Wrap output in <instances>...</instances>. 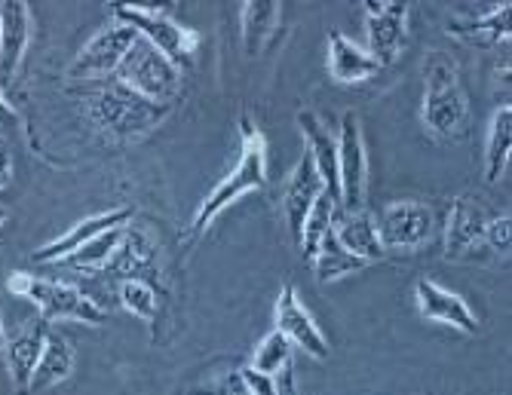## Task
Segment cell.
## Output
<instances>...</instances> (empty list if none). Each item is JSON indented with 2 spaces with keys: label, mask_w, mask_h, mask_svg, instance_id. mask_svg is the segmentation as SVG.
Returning <instances> with one entry per match:
<instances>
[{
  "label": "cell",
  "mask_w": 512,
  "mask_h": 395,
  "mask_svg": "<svg viewBox=\"0 0 512 395\" xmlns=\"http://www.w3.org/2000/svg\"><path fill=\"white\" fill-rule=\"evenodd\" d=\"M509 151H512V108L500 105L491 117L488 141H485V178L491 184L503 178L506 163H509Z\"/></svg>",
  "instance_id": "603a6c76"
},
{
  "label": "cell",
  "mask_w": 512,
  "mask_h": 395,
  "mask_svg": "<svg viewBox=\"0 0 512 395\" xmlns=\"http://www.w3.org/2000/svg\"><path fill=\"white\" fill-rule=\"evenodd\" d=\"M7 288L16 294V298L31 301L40 310V319L46 325L53 322H86V325H105V310L83 294L74 285L65 282H50V279H37L25 270H16L7 279Z\"/></svg>",
  "instance_id": "277c9868"
},
{
  "label": "cell",
  "mask_w": 512,
  "mask_h": 395,
  "mask_svg": "<svg viewBox=\"0 0 512 395\" xmlns=\"http://www.w3.org/2000/svg\"><path fill=\"white\" fill-rule=\"evenodd\" d=\"M7 218H10V212H7L4 206H0V224H7Z\"/></svg>",
  "instance_id": "74e56055"
},
{
  "label": "cell",
  "mask_w": 512,
  "mask_h": 395,
  "mask_svg": "<svg viewBox=\"0 0 512 395\" xmlns=\"http://www.w3.org/2000/svg\"><path fill=\"white\" fill-rule=\"evenodd\" d=\"M368 53L384 68L393 65L408 37V7L399 0H365Z\"/></svg>",
  "instance_id": "30bf717a"
},
{
  "label": "cell",
  "mask_w": 512,
  "mask_h": 395,
  "mask_svg": "<svg viewBox=\"0 0 512 395\" xmlns=\"http://www.w3.org/2000/svg\"><path fill=\"white\" fill-rule=\"evenodd\" d=\"M310 264H313V273H316L319 282H335V279H344V276L359 273V270L368 267L365 261H359L356 255H350L344 249V245L338 242V236H335V230L325 233V239L319 242V249H316Z\"/></svg>",
  "instance_id": "cb8c5ba5"
},
{
  "label": "cell",
  "mask_w": 512,
  "mask_h": 395,
  "mask_svg": "<svg viewBox=\"0 0 512 395\" xmlns=\"http://www.w3.org/2000/svg\"><path fill=\"white\" fill-rule=\"evenodd\" d=\"M485 227H488L485 209L473 196H457L445 221V258L448 261L467 258L479 242H485Z\"/></svg>",
  "instance_id": "9a60e30c"
},
{
  "label": "cell",
  "mask_w": 512,
  "mask_h": 395,
  "mask_svg": "<svg viewBox=\"0 0 512 395\" xmlns=\"http://www.w3.org/2000/svg\"><path fill=\"white\" fill-rule=\"evenodd\" d=\"M276 331L283 334L292 343V347L304 350L307 356H313L319 362H325V359L332 356L329 340H325V334L313 322L310 310L301 304L295 285H286L283 291H279V301H276Z\"/></svg>",
  "instance_id": "8fae6325"
},
{
  "label": "cell",
  "mask_w": 512,
  "mask_h": 395,
  "mask_svg": "<svg viewBox=\"0 0 512 395\" xmlns=\"http://www.w3.org/2000/svg\"><path fill=\"white\" fill-rule=\"evenodd\" d=\"M279 19H283V7L273 4V0H249L243 7L240 28H243V49L249 59L264 53L270 37L279 28Z\"/></svg>",
  "instance_id": "44dd1931"
},
{
  "label": "cell",
  "mask_w": 512,
  "mask_h": 395,
  "mask_svg": "<svg viewBox=\"0 0 512 395\" xmlns=\"http://www.w3.org/2000/svg\"><path fill=\"white\" fill-rule=\"evenodd\" d=\"M117 80L123 86L135 89L138 95L151 98V102H157V105H169V108L175 102V95L181 92V71L142 37L135 40L129 56L123 59Z\"/></svg>",
  "instance_id": "8992f818"
},
{
  "label": "cell",
  "mask_w": 512,
  "mask_h": 395,
  "mask_svg": "<svg viewBox=\"0 0 512 395\" xmlns=\"http://www.w3.org/2000/svg\"><path fill=\"white\" fill-rule=\"evenodd\" d=\"M126 227H114V230H105L99 233L96 239H89L83 249H77L68 261L80 270H102L108 267V261L114 258L117 252V245H120V236H123Z\"/></svg>",
  "instance_id": "f546056e"
},
{
  "label": "cell",
  "mask_w": 512,
  "mask_h": 395,
  "mask_svg": "<svg viewBox=\"0 0 512 395\" xmlns=\"http://www.w3.org/2000/svg\"><path fill=\"white\" fill-rule=\"evenodd\" d=\"M335 218H338V203L332 200L329 193H319L316 196V203L313 209L307 212L304 218V230H301V242H298V249L307 261H313L316 249H319V242L325 239V233H329L335 227Z\"/></svg>",
  "instance_id": "4316f807"
},
{
  "label": "cell",
  "mask_w": 512,
  "mask_h": 395,
  "mask_svg": "<svg viewBox=\"0 0 512 395\" xmlns=\"http://www.w3.org/2000/svg\"><path fill=\"white\" fill-rule=\"evenodd\" d=\"M31 43L28 4H0V77H13L22 68Z\"/></svg>",
  "instance_id": "ac0fdd59"
},
{
  "label": "cell",
  "mask_w": 512,
  "mask_h": 395,
  "mask_svg": "<svg viewBox=\"0 0 512 395\" xmlns=\"http://www.w3.org/2000/svg\"><path fill=\"white\" fill-rule=\"evenodd\" d=\"M289 365H292V343L273 328L270 334H264V340L255 347V353H252V368L261 371V374L279 377Z\"/></svg>",
  "instance_id": "f1b7e54d"
},
{
  "label": "cell",
  "mask_w": 512,
  "mask_h": 395,
  "mask_svg": "<svg viewBox=\"0 0 512 395\" xmlns=\"http://www.w3.org/2000/svg\"><path fill=\"white\" fill-rule=\"evenodd\" d=\"M46 337H50V325L43 319H34L28 328H22L16 337H7V365H10V377L19 395H28V383L34 377V368L43 356Z\"/></svg>",
  "instance_id": "e0dca14e"
},
{
  "label": "cell",
  "mask_w": 512,
  "mask_h": 395,
  "mask_svg": "<svg viewBox=\"0 0 512 395\" xmlns=\"http://www.w3.org/2000/svg\"><path fill=\"white\" fill-rule=\"evenodd\" d=\"M414 298H417V310H421L424 319L457 328L463 334H479V319L470 310V304L460 298V294L442 288L433 279H417L414 285Z\"/></svg>",
  "instance_id": "4fadbf2b"
},
{
  "label": "cell",
  "mask_w": 512,
  "mask_h": 395,
  "mask_svg": "<svg viewBox=\"0 0 512 395\" xmlns=\"http://www.w3.org/2000/svg\"><path fill=\"white\" fill-rule=\"evenodd\" d=\"M203 395H249V389H246L240 371H230L224 380H218V386H212V389L203 392Z\"/></svg>",
  "instance_id": "d6a6232c"
},
{
  "label": "cell",
  "mask_w": 512,
  "mask_h": 395,
  "mask_svg": "<svg viewBox=\"0 0 512 395\" xmlns=\"http://www.w3.org/2000/svg\"><path fill=\"white\" fill-rule=\"evenodd\" d=\"M424 74H427L424 108H421L424 126L439 138L463 135L467 117H470V95H467V86H463L460 68L448 56L433 53L427 59Z\"/></svg>",
  "instance_id": "7a4b0ae2"
},
{
  "label": "cell",
  "mask_w": 512,
  "mask_h": 395,
  "mask_svg": "<svg viewBox=\"0 0 512 395\" xmlns=\"http://www.w3.org/2000/svg\"><path fill=\"white\" fill-rule=\"evenodd\" d=\"M509 19H512V7L503 4L473 22H448V34L470 43H500L509 40Z\"/></svg>",
  "instance_id": "484cf974"
},
{
  "label": "cell",
  "mask_w": 512,
  "mask_h": 395,
  "mask_svg": "<svg viewBox=\"0 0 512 395\" xmlns=\"http://www.w3.org/2000/svg\"><path fill=\"white\" fill-rule=\"evenodd\" d=\"M384 65L341 31L329 34V74L335 83H362L381 74Z\"/></svg>",
  "instance_id": "d6986e66"
},
{
  "label": "cell",
  "mask_w": 512,
  "mask_h": 395,
  "mask_svg": "<svg viewBox=\"0 0 512 395\" xmlns=\"http://www.w3.org/2000/svg\"><path fill=\"white\" fill-rule=\"evenodd\" d=\"M154 255H157V249H154L151 236L145 230H135V227L126 224V230L120 236V245H117V252L108 261V270H117L126 279H135V273H142L154 261Z\"/></svg>",
  "instance_id": "d4e9b609"
},
{
  "label": "cell",
  "mask_w": 512,
  "mask_h": 395,
  "mask_svg": "<svg viewBox=\"0 0 512 395\" xmlns=\"http://www.w3.org/2000/svg\"><path fill=\"white\" fill-rule=\"evenodd\" d=\"M322 193V181L316 175V166L310 160V154H304L298 160V166L292 169L289 175V184L283 190V218H286V227L295 239V245L301 242V230H304V218L307 212L313 209L316 196Z\"/></svg>",
  "instance_id": "2e32d148"
},
{
  "label": "cell",
  "mask_w": 512,
  "mask_h": 395,
  "mask_svg": "<svg viewBox=\"0 0 512 395\" xmlns=\"http://www.w3.org/2000/svg\"><path fill=\"white\" fill-rule=\"evenodd\" d=\"M335 236L338 242L350 255H356L359 261L365 264H375L387 255V249L381 245V236H378V221L371 218L365 209L359 212H338L335 218Z\"/></svg>",
  "instance_id": "ffe728a7"
},
{
  "label": "cell",
  "mask_w": 512,
  "mask_h": 395,
  "mask_svg": "<svg viewBox=\"0 0 512 395\" xmlns=\"http://www.w3.org/2000/svg\"><path fill=\"white\" fill-rule=\"evenodd\" d=\"M276 386H279V395H298V386H295V371L292 365L276 377Z\"/></svg>",
  "instance_id": "836d02e7"
},
{
  "label": "cell",
  "mask_w": 512,
  "mask_h": 395,
  "mask_svg": "<svg viewBox=\"0 0 512 395\" xmlns=\"http://www.w3.org/2000/svg\"><path fill=\"white\" fill-rule=\"evenodd\" d=\"M240 138H243L240 160H237L234 169H230L218 181V187L206 196V200L200 203L188 233H184V239H188V242L203 236L212 227V221L227 206H234L240 196H246L252 190H264V184H267V138H264V132L255 126V120L249 114L240 117Z\"/></svg>",
  "instance_id": "6da1fadb"
},
{
  "label": "cell",
  "mask_w": 512,
  "mask_h": 395,
  "mask_svg": "<svg viewBox=\"0 0 512 395\" xmlns=\"http://www.w3.org/2000/svg\"><path fill=\"white\" fill-rule=\"evenodd\" d=\"M10 178H13V160L7 151H0V190L10 184Z\"/></svg>",
  "instance_id": "e575fe53"
},
{
  "label": "cell",
  "mask_w": 512,
  "mask_h": 395,
  "mask_svg": "<svg viewBox=\"0 0 512 395\" xmlns=\"http://www.w3.org/2000/svg\"><path fill=\"white\" fill-rule=\"evenodd\" d=\"M132 209L129 206H117L111 212H99V215H89L83 221H77L71 230H65L62 236H56L53 242H46L43 249L34 252V261L37 264H56V261H68L77 249H83V245L89 239H96L99 233L105 230H114V227H126L132 221Z\"/></svg>",
  "instance_id": "7c38bea8"
},
{
  "label": "cell",
  "mask_w": 512,
  "mask_h": 395,
  "mask_svg": "<svg viewBox=\"0 0 512 395\" xmlns=\"http://www.w3.org/2000/svg\"><path fill=\"white\" fill-rule=\"evenodd\" d=\"M240 377H243V383H246L249 395H279L276 377H270V374H261V371H255L252 365L240 368Z\"/></svg>",
  "instance_id": "1f68e13d"
},
{
  "label": "cell",
  "mask_w": 512,
  "mask_h": 395,
  "mask_svg": "<svg viewBox=\"0 0 512 395\" xmlns=\"http://www.w3.org/2000/svg\"><path fill=\"white\" fill-rule=\"evenodd\" d=\"M16 114H13V108H10V102L4 98V89H0V129H4L10 120H13Z\"/></svg>",
  "instance_id": "d590c367"
},
{
  "label": "cell",
  "mask_w": 512,
  "mask_h": 395,
  "mask_svg": "<svg viewBox=\"0 0 512 395\" xmlns=\"http://www.w3.org/2000/svg\"><path fill=\"white\" fill-rule=\"evenodd\" d=\"M135 40H138V34L129 25L114 19L74 56V62L68 65V77L86 80V83L117 77V71H120L123 59L129 56V49L135 46Z\"/></svg>",
  "instance_id": "ba28073f"
},
{
  "label": "cell",
  "mask_w": 512,
  "mask_h": 395,
  "mask_svg": "<svg viewBox=\"0 0 512 395\" xmlns=\"http://www.w3.org/2000/svg\"><path fill=\"white\" fill-rule=\"evenodd\" d=\"M71 371H74V347L65 337L50 331V337H46V347H43V356H40V362L34 368V377L28 383V395H37L43 389L59 386L62 380L71 377Z\"/></svg>",
  "instance_id": "7402d4cb"
},
{
  "label": "cell",
  "mask_w": 512,
  "mask_h": 395,
  "mask_svg": "<svg viewBox=\"0 0 512 395\" xmlns=\"http://www.w3.org/2000/svg\"><path fill=\"white\" fill-rule=\"evenodd\" d=\"M365 187H368V154L362 123L356 111H344L338 132V203L341 212L365 209Z\"/></svg>",
  "instance_id": "52a82bcc"
},
{
  "label": "cell",
  "mask_w": 512,
  "mask_h": 395,
  "mask_svg": "<svg viewBox=\"0 0 512 395\" xmlns=\"http://www.w3.org/2000/svg\"><path fill=\"white\" fill-rule=\"evenodd\" d=\"M120 304L135 316V319H142V322H157L160 316V294L157 288L142 279V276H135V279H123L120 282Z\"/></svg>",
  "instance_id": "83f0119b"
},
{
  "label": "cell",
  "mask_w": 512,
  "mask_h": 395,
  "mask_svg": "<svg viewBox=\"0 0 512 395\" xmlns=\"http://www.w3.org/2000/svg\"><path fill=\"white\" fill-rule=\"evenodd\" d=\"M7 347V331H4V316H0V353Z\"/></svg>",
  "instance_id": "8d00e7d4"
},
{
  "label": "cell",
  "mask_w": 512,
  "mask_h": 395,
  "mask_svg": "<svg viewBox=\"0 0 512 395\" xmlns=\"http://www.w3.org/2000/svg\"><path fill=\"white\" fill-rule=\"evenodd\" d=\"M485 242L491 245L494 252H509L512 245V218L509 215H494L488 218V227H485Z\"/></svg>",
  "instance_id": "4dcf8cb0"
},
{
  "label": "cell",
  "mask_w": 512,
  "mask_h": 395,
  "mask_svg": "<svg viewBox=\"0 0 512 395\" xmlns=\"http://www.w3.org/2000/svg\"><path fill=\"white\" fill-rule=\"evenodd\" d=\"M111 16L129 25L138 37L148 40L160 56H166L181 74L194 65L200 49V31L178 25L166 10L157 7H111Z\"/></svg>",
  "instance_id": "5b68a950"
},
{
  "label": "cell",
  "mask_w": 512,
  "mask_h": 395,
  "mask_svg": "<svg viewBox=\"0 0 512 395\" xmlns=\"http://www.w3.org/2000/svg\"><path fill=\"white\" fill-rule=\"evenodd\" d=\"M169 105H157L151 98L138 95L135 89L123 86L117 77L111 80V86L99 89L89 98V117L102 132L114 135V138H142L148 132H154L166 117H169Z\"/></svg>",
  "instance_id": "3957f363"
},
{
  "label": "cell",
  "mask_w": 512,
  "mask_h": 395,
  "mask_svg": "<svg viewBox=\"0 0 512 395\" xmlns=\"http://www.w3.org/2000/svg\"><path fill=\"white\" fill-rule=\"evenodd\" d=\"M436 233V212L421 200H399L384 209L378 221V236L384 249L411 252L427 245Z\"/></svg>",
  "instance_id": "9c48e42d"
},
{
  "label": "cell",
  "mask_w": 512,
  "mask_h": 395,
  "mask_svg": "<svg viewBox=\"0 0 512 395\" xmlns=\"http://www.w3.org/2000/svg\"><path fill=\"white\" fill-rule=\"evenodd\" d=\"M298 129L304 135L307 154L316 166L322 190L338 203V135H332V129L313 111H298ZM338 212H341V203H338Z\"/></svg>",
  "instance_id": "5bb4252c"
}]
</instances>
